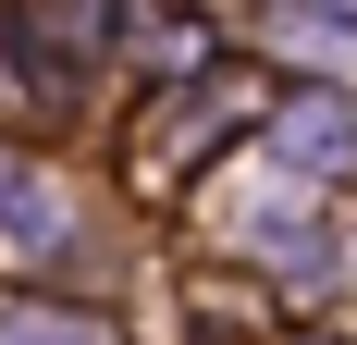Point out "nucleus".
I'll use <instances>...</instances> for the list:
<instances>
[{
	"mask_svg": "<svg viewBox=\"0 0 357 345\" xmlns=\"http://www.w3.org/2000/svg\"><path fill=\"white\" fill-rule=\"evenodd\" d=\"M284 161H296V172H357V111L333 99V87L284 99Z\"/></svg>",
	"mask_w": 357,
	"mask_h": 345,
	"instance_id": "obj_1",
	"label": "nucleus"
},
{
	"mask_svg": "<svg viewBox=\"0 0 357 345\" xmlns=\"http://www.w3.org/2000/svg\"><path fill=\"white\" fill-rule=\"evenodd\" d=\"M0 345H111V333H99V321H74V309H13Z\"/></svg>",
	"mask_w": 357,
	"mask_h": 345,
	"instance_id": "obj_3",
	"label": "nucleus"
},
{
	"mask_svg": "<svg viewBox=\"0 0 357 345\" xmlns=\"http://www.w3.org/2000/svg\"><path fill=\"white\" fill-rule=\"evenodd\" d=\"M0 235H13V247H50V235H62V198H50L25 161H0Z\"/></svg>",
	"mask_w": 357,
	"mask_h": 345,
	"instance_id": "obj_2",
	"label": "nucleus"
}]
</instances>
